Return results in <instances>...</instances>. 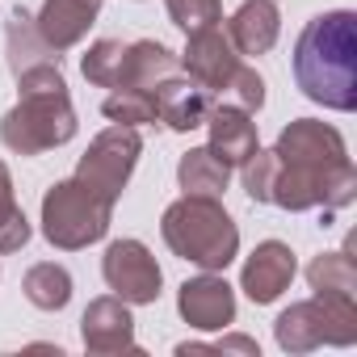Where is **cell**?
<instances>
[{
  "label": "cell",
  "instance_id": "484cf974",
  "mask_svg": "<svg viewBox=\"0 0 357 357\" xmlns=\"http://www.w3.org/2000/svg\"><path fill=\"white\" fill-rule=\"evenodd\" d=\"M227 93H231V97H236V105H240V109H248V114H257V109L265 105V80L257 76V68H244V63H240V72L231 76Z\"/></svg>",
  "mask_w": 357,
  "mask_h": 357
},
{
  "label": "cell",
  "instance_id": "ac0fdd59",
  "mask_svg": "<svg viewBox=\"0 0 357 357\" xmlns=\"http://www.w3.org/2000/svg\"><path fill=\"white\" fill-rule=\"evenodd\" d=\"M5 51H9V72H13V76H22L26 68H38V63H59V51L38 34L34 13H26V9H13V13H9Z\"/></svg>",
  "mask_w": 357,
  "mask_h": 357
},
{
  "label": "cell",
  "instance_id": "d4e9b609",
  "mask_svg": "<svg viewBox=\"0 0 357 357\" xmlns=\"http://www.w3.org/2000/svg\"><path fill=\"white\" fill-rule=\"evenodd\" d=\"M164 5H168L172 26H181L185 34L223 22V0H164Z\"/></svg>",
  "mask_w": 357,
  "mask_h": 357
},
{
  "label": "cell",
  "instance_id": "cb8c5ba5",
  "mask_svg": "<svg viewBox=\"0 0 357 357\" xmlns=\"http://www.w3.org/2000/svg\"><path fill=\"white\" fill-rule=\"evenodd\" d=\"M122 55H126V47H122L118 38H97V43L89 47V55L80 59L84 80L97 84V89H114L118 76H122Z\"/></svg>",
  "mask_w": 357,
  "mask_h": 357
},
{
  "label": "cell",
  "instance_id": "30bf717a",
  "mask_svg": "<svg viewBox=\"0 0 357 357\" xmlns=\"http://www.w3.org/2000/svg\"><path fill=\"white\" fill-rule=\"evenodd\" d=\"M176 311L198 332H223L227 324H236V290L227 286V278L202 269V278L181 282V290H176Z\"/></svg>",
  "mask_w": 357,
  "mask_h": 357
},
{
  "label": "cell",
  "instance_id": "ffe728a7",
  "mask_svg": "<svg viewBox=\"0 0 357 357\" xmlns=\"http://www.w3.org/2000/svg\"><path fill=\"white\" fill-rule=\"evenodd\" d=\"M22 290L38 311H63L72 303V273L55 261H38V265L26 269Z\"/></svg>",
  "mask_w": 357,
  "mask_h": 357
},
{
  "label": "cell",
  "instance_id": "4fadbf2b",
  "mask_svg": "<svg viewBox=\"0 0 357 357\" xmlns=\"http://www.w3.org/2000/svg\"><path fill=\"white\" fill-rule=\"evenodd\" d=\"M211 109H215V93L202 89V84H194V80L168 76V80L155 84V114H160V122H164L168 130H176V135H190V130L206 126Z\"/></svg>",
  "mask_w": 357,
  "mask_h": 357
},
{
  "label": "cell",
  "instance_id": "7402d4cb",
  "mask_svg": "<svg viewBox=\"0 0 357 357\" xmlns=\"http://www.w3.org/2000/svg\"><path fill=\"white\" fill-rule=\"evenodd\" d=\"M26 244H30V219L17 206L9 164L0 160V252H22Z\"/></svg>",
  "mask_w": 357,
  "mask_h": 357
},
{
  "label": "cell",
  "instance_id": "7c38bea8",
  "mask_svg": "<svg viewBox=\"0 0 357 357\" xmlns=\"http://www.w3.org/2000/svg\"><path fill=\"white\" fill-rule=\"evenodd\" d=\"M294 269H298V265H294L290 244H282V240H265V244H257L252 257L244 261V269H240V290H244L257 307L278 303V298L290 290Z\"/></svg>",
  "mask_w": 357,
  "mask_h": 357
},
{
  "label": "cell",
  "instance_id": "8fae6325",
  "mask_svg": "<svg viewBox=\"0 0 357 357\" xmlns=\"http://www.w3.org/2000/svg\"><path fill=\"white\" fill-rule=\"evenodd\" d=\"M278 160H294V164H315V168H332V164H344L349 160V147H344V135L319 118H294L278 143H273Z\"/></svg>",
  "mask_w": 357,
  "mask_h": 357
},
{
  "label": "cell",
  "instance_id": "9a60e30c",
  "mask_svg": "<svg viewBox=\"0 0 357 357\" xmlns=\"http://www.w3.org/2000/svg\"><path fill=\"white\" fill-rule=\"evenodd\" d=\"M206 126H211V143H206V147H211L227 168H240V164L261 147L257 122H252V114L240 109V105H215L211 118H206Z\"/></svg>",
  "mask_w": 357,
  "mask_h": 357
},
{
  "label": "cell",
  "instance_id": "2e32d148",
  "mask_svg": "<svg viewBox=\"0 0 357 357\" xmlns=\"http://www.w3.org/2000/svg\"><path fill=\"white\" fill-rule=\"evenodd\" d=\"M282 34V13L273 0H244V5L227 17V38L240 55H265L273 51Z\"/></svg>",
  "mask_w": 357,
  "mask_h": 357
},
{
  "label": "cell",
  "instance_id": "d6986e66",
  "mask_svg": "<svg viewBox=\"0 0 357 357\" xmlns=\"http://www.w3.org/2000/svg\"><path fill=\"white\" fill-rule=\"evenodd\" d=\"M176 181H181L185 194H211L219 198L231 181V168L211 151V147H190L181 160H176Z\"/></svg>",
  "mask_w": 357,
  "mask_h": 357
},
{
  "label": "cell",
  "instance_id": "5bb4252c",
  "mask_svg": "<svg viewBox=\"0 0 357 357\" xmlns=\"http://www.w3.org/2000/svg\"><path fill=\"white\" fill-rule=\"evenodd\" d=\"M97 13H101V0H43V9L34 13V26L55 51H72L93 30Z\"/></svg>",
  "mask_w": 357,
  "mask_h": 357
},
{
  "label": "cell",
  "instance_id": "e0dca14e",
  "mask_svg": "<svg viewBox=\"0 0 357 357\" xmlns=\"http://www.w3.org/2000/svg\"><path fill=\"white\" fill-rule=\"evenodd\" d=\"M176 55L164 47V43H155V38H139V43H130L126 47V55H122V76H118V84L114 89H155L160 80H168V76H176Z\"/></svg>",
  "mask_w": 357,
  "mask_h": 357
},
{
  "label": "cell",
  "instance_id": "44dd1931",
  "mask_svg": "<svg viewBox=\"0 0 357 357\" xmlns=\"http://www.w3.org/2000/svg\"><path fill=\"white\" fill-rule=\"evenodd\" d=\"M353 244L344 252H319L307 265V282L315 294H353L357 298V265H353Z\"/></svg>",
  "mask_w": 357,
  "mask_h": 357
},
{
  "label": "cell",
  "instance_id": "603a6c76",
  "mask_svg": "<svg viewBox=\"0 0 357 357\" xmlns=\"http://www.w3.org/2000/svg\"><path fill=\"white\" fill-rule=\"evenodd\" d=\"M105 118L109 122H122V126H147V122H160L155 114V89H114L105 97Z\"/></svg>",
  "mask_w": 357,
  "mask_h": 357
},
{
  "label": "cell",
  "instance_id": "3957f363",
  "mask_svg": "<svg viewBox=\"0 0 357 357\" xmlns=\"http://www.w3.org/2000/svg\"><path fill=\"white\" fill-rule=\"evenodd\" d=\"M160 236L172 257H181L206 273H223L240 252V227L223 211V202L211 194L176 198L160 219Z\"/></svg>",
  "mask_w": 357,
  "mask_h": 357
},
{
  "label": "cell",
  "instance_id": "9c48e42d",
  "mask_svg": "<svg viewBox=\"0 0 357 357\" xmlns=\"http://www.w3.org/2000/svg\"><path fill=\"white\" fill-rule=\"evenodd\" d=\"M80 340L93 357H114V353H139L135 344V315L130 303L118 294H101L84 307L80 315Z\"/></svg>",
  "mask_w": 357,
  "mask_h": 357
},
{
  "label": "cell",
  "instance_id": "4316f807",
  "mask_svg": "<svg viewBox=\"0 0 357 357\" xmlns=\"http://www.w3.org/2000/svg\"><path fill=\"white\" fill-rule=\"evenodd\" d=\"M190 353H244V357H261V349H257L252 336H223L215 344H198V340L176 344V357H190Z\"/></svg>",
  "mask_w": 357,
  "mask_h": 357
},
{
  "label": "cell",
  "instance_id": "52a82bcc",
  "mask_svg": "<svg viewBox=\"0 0 357 357\" xmlns=\"http://www.w3.org/2000/svg\"><path fill=\"white\" fill-rule=\"evenodd\" d=\"M101 278L130 307L155 303L160 286H164V273H160V265H155V257L143 240H114L101 257Z\"/></svg>",
  "mask_w": 357,
  "mask_h": 357
},
{
  "label": "cell",
  "instance_id": "5b68a950",
  "mask_svg": "<svg viewBox=\"0 0 357 357\" xmlns=\"http://www.w3.org/2000/svg\"><path fill=\"white\" fill-rule=\"evenodd\" d=\"M273 336L286 353H311L319 344L349 349L357 340V298L353 294H315V298L290 303L278 315Z\"/></svg>",
  "mask_w": 357,
  "mask_h": 357
},
{
  "label": "cell",
  "instance_id": "6da1fadb",
  "mask_svg": "<svg viewBox=\"0 0 357 357\" xmlns=\"http://www.w3.org/2000/svg\"><path fill=\"white\" fill-rule=\"evenodd\" d=\"M294 80L307 101L353 114L357 109V17L349 9L319 13L294 43Z\"/></svg>",
  "mask_w": 357,
  "mask_h": 357
},
{
  "label": "cell",
  "instance_id": "ba28073f",
  "mask_svg": "<svg viewBox=\"0 0 357 357\" xmlns=\"http://www.w3.org/2000/svg\"><path fill=\"white\" fill-rule=\"evenodd\" d=\"M185 38H190L185 55L176 59V63L190 72L194 84L211 89V93H227L231 76L240 72V51L231 47L227 30L223 26H202V30H190Z\"/></svg>",
  "mask_w": 357,
  "mask_h": 357
},
{
  "label": "cell",
  "instance_id": "7a4b0ae2",
  "mask_svg": "<svg viewBox=\"0 0 357 357\" xmlns=\"http://www.w3.org/2000/svg\"><path fill=\"white\" fill-rule=\"evenodd\" d=\"M80 130L68 80L59 63H38L17 76V105L0 118V143L17 155H43L51 147L72 143Z\"/></svg>",
  "mask_w": 357,
  "mask_h": 357
},
{
  "label": "cell",
  "instance_id": "8992f818",
  "mask_svg": "<svg viewBox=\"0 0 357 357\" xmlns=\"http://www.w3.org/2000/svg\"><path fill=\"white\" fill-rule=\"evenodd\" d=\"M139 155H143L139 130L114 122V126L101 130V135L89 143V151L80 155V164H76V181H84L93 194H101L105 202L118 206V198H122V190H126V181H130V172H135Z\"/></svg>",
  "mask_w": 357,
  "mask_h": 357
},
{
  "label": "cell",
  "instance_id": "277c9868",
  "mask_svg": "<svg viewBox=\"0 0 357 357\" xmlns=\"http://www.w3.org/2000/svg\"><path fill=\"white\" fill-rule=\"evenodd\" d=\"M109 223H114V202L93 194L84 181H76V176L55 181L43 194V236H47L51 248L80 252V248L105 240Z\"/></svg>",
  "mask_w": 357,
  "mask_h": 357
}]
</instances>
